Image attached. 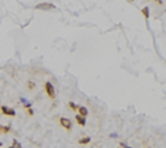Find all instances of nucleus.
Listing matches in <instances>:
<instances>
[{"mask_svg":"<svg viewBox=\"0 0 166 148\" xmlns=\"http://www.w3.org/2000/svg\"><path fill=\"white\" fill-rule=\"evenodd\" d=\"M44 89H46L47 95H49L51 100H54V98H55V89H54V86H53L50 82H46V83H44Z\"/></svg>","mask_w":166,"mask_h":148,"instance_id":"f257e3e1","label":"nucleus"},{"mask_svg":"<svg viewBox=\"0 0 166 148\" xmlns=\"http://www.w3.org/2000/svg\"><path fill=\"white\" fill-rule=\"evenodd\" d=\"M0 111H2V114L6 115V116L14 118V116L17 115L15 109H14V108H10V107H6V105H2V107H0Z\"/></svg>","mask_w":166,"mask_h":148,"instance_id":"f03ea898","label":"nucleus"},{"mask_svg":"<svg viewBox=\"0 0 166 148\" xmlns=\"http://www.w3.org/2000/svg\"><path fill=\"white\" fill-rule=\"evenodd\" d=\"M35 9L36 10H42V11H47V10L55 9V6H54V4H51V3H39V4H36Z\"/></svg>","mask_w":166,"mask_h":148,"instance_id":"7ed1b4c3","label":"nucleus"},{"mask_svg":"<svg viewBox=\"0 0 166 148\" xmlns=\"http://www.w3.org/2000/svg\"><path fill=\"white\" fill-rule=\"evenodd\" d=\"M60 125L62 126L65 130H71L72 129V122H71V119H68V118H61L60 119Z\"/></svg>","mask_w":166,"mask_h":148,"instance_id":"20e7f679","label":"nucleus"},{"mask_svg":"<svg viewBox=\"0 0 166 148\" xmlns=\"http://www.w3.org/2000/svg\"><path fill=\"white\" fill-rule=\"evenodd\" d=\"M77 111H79V115H82V116H85V118L87 116V114H89L86 107H77Z\"/></svg>","mask_w":166,"mask_h":148,"instance_id":"39448f33","label":"nucleus"},{"mask_svg":"<svg viewBox=\"0 0 166 148\" xmlns=\"http://www.w3.org/2000/svg\"><path fill=\"white\" fill-rule=\"evenodd\" d=\"M75 119H76V122L79 123L80 126H85L86 125V119H85V116H82V115H76Z\"/></svg>","mask_w":166,"mask_h":148,"instance_id":"423d86ee","label":"nucleus"},{"mask_svg":"<svg viewBox=\"0 0 166 148\" xmlns=\"http://www.w3.org/2000/svg\"><path fill=\"white\" fill-rule=\"evenodd\" d=\"M10 133V126H2L0 125V134H7Z\"/></svg>","mask_w":166,"mask_h":148,"instance_id":"0eeeda50","label":"nucleus"},{"mask_svg":"<svg viewBox=\"0 0 166 148\" xmlns=\"http://www.w3.org/2000/svg\"><path fill=\"white\" fill-rule=\"evenodd\" d=\"M90 141H91V138H90V137H83V138H80L77 142H79L80 145H83V144H89Z\"/></svg>","mask_w":166,"mask_h":148,"instance_id":"6e6552de","label":"nucleus"},{"mask_svg":"<svg viewBox=\"0 0 166 148\" xmlns=\"http://www.w3.org/2000/svg\"><path fill=\"white\" fill-rule=\"evenodd\" d=\"M143 15L147 18V20L149 18V9H148V7H144V9H143Z\"/></svg>","mask_w":166,"mask_h":148,"instance_id":"1a4fd4ad","label":"nucleus"},{"mask_svg":"<svg viewBox=\"0 0 166 148\" xmlns=\"http://www.w3.org/2000/svg\"><path fill=\"white\" fill-rule=\"evenodd\" d=\"M69 108H71L72 111H77V105H76L75 103H72V101L69 103Z\"/></svg>","mask_w":166,"mask_h":148,"instance_id":"9d476101","label":"nucleus"},{"mask_svg":"<svg viewBox=\"0 0 166 148\" xmlns=\"http://www.w3.org/2000/svg\"><path fill=\"white\" fill-rule=\"evenodd\" d=\"M35 86H36V84L33 83V82H28V89H29V90H33V89H35Z\"/></svg>","mask_w":166,"mask_h":148,"instance_id":"9b49d317","label":"nucleus"},{"mask_svg":"<svg viewBox=\"0 0 166 148\" xmlns=\"http://www.w3.org/2000/svg\"><path fill=\"white\" fill-rule=\"evenodd\" d=\"M11 145H13V147H21V142H18L17 140H14V141H13V144H11Z\"/></svg>","mask_w":166,"mask_h":148,"instance_id":"f8f14e48","label":"nucleus"},{"mask_svg":"<svg viewBox=\"0 0 166 148\" xmlns=\"http://www.w3.org/2000/svg\"><path fill=\"white\" fill-rule=\"evenodd\" d=\"M26 112H28L29 115H33V109L30 108V107H28V108H26Z\"/></svg>","mask_w":166,"mask_h":148,"instance_id":"ddd939ff","label":"nucleus"},{"mask_svg":"<svg viewBox=\"0 0 166 148\" xmlns=\"http://www.w3.org/2000/svg\"><path fill=\"white\" fill-rule=\"evenodd\" d=\"M0 147H3V142H0Z\"/></svg>","mask_w":166,"mask_h":148,"instance_id":"4468645a","label":"nucleus"},{"mask_svg":"<svg viewBox=\"0 0 166 148\" xmlns=\"http://www.w3.org/2000/svg\"><path fill=\"white\" fill-rule=\"evenodd\" d=\"M129 2H133V0H129Z\"/></svg>","mask_w":166,"mask_h":148,"instance_id":"2eb2a0df","label":"nucleus"}]
</instances>
